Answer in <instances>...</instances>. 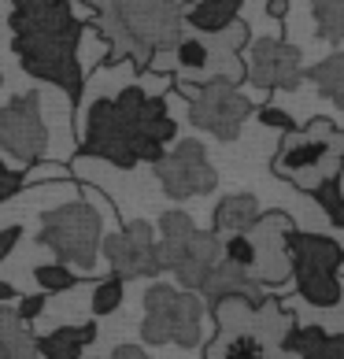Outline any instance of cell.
Masks as SVG:
<instances>
[{"label": "cell", "mask_w": 344, "mask_h": 359, "mask_svg": "<svg viewBox=\"0 0 344 359\" xmlns=\"http://www.w3.org/2000/svg\"><path fill=\"white\" fill-rule=\"evenodd\" d=\"M100 237H104L100 211L89 201H71L41 215L37 245L56 252V259L67 263V267L92 271V263L100 259Z\"/></svg>", "instance_id": "3957f363"}, {"label": "cell", "mask_w": 344, "mask_h": 359, "mask_svg": "<svg viewBox=\"0 0 344 359\" xmlns=\"http://www.w3.org/2000/svg\"><path fill=\"white\" fill-rule=\"evenodd\" d=\"M193 230H196L193 215H185V211H178V208L160 215V241H156V256H160L163 271H170L178 263V256H181L185 241L193 237Z\"/></svg>", "instance_id": "ac0fdd59"}, {"label": "cell", "mask_w": 344, "mask_h": 359, "mask_svg": "<svg viewBox=\"0 0 344 359\" xmlns=\"http://www.w3.org/2000/svg\"><path fill=\"white\" fill-rule=\"evenodd\" d=\"M82 156H97L104 163H111L118 170H130L137 163H149L141 141L126 130V123L118 118L111 97H100L89 104V115H85V130H82V144H78Z\"/></svg>", "instance_id": "5b68a950"}, {"label": "cell", "mask_w": 344, "mask_h": 359, "mask_svg": "<svg viewBox=\"0 0 344 359\" xmlns=\"http://www.w3.org/2000/svg\"><path fill=\"white\" fill-rule=\"evenodd\" d=\"M200 300H204V308H211L219 297H230V292H241V297H252L256 304L267 300V292H263V282H256L252 271H245V267H237V263L230 259H215V267L207 271V278L200 282Z\"/></svg>", "instance_id": "5bb4252c"}, {"label": "cell", "mask_w": 344, "mask_h": 359, "mask_svg": "<svg viewBox=\"0 0 344 359\" xmlns=\"http://www.w3.org/2000/svg\"><path fill=\"white\" fill-rule=\"evenodd\" d=\"M37 182H74V175L63 163H41V159H34L30 167H22V189H30Z\"/></svg>", "instance_id": "4dcf8cb0"}, {"label": "cell", "mask_w": 344, "mask_h": 359, "mask_svg": "<svg viewBox=\"0 0 344 359\" xmlns=\"http://www.w3.org/2000/svg\"><path fill=\"white\" fill-rule=\"evenodd\" d=\"M259 219V201L252 193H226L215 204V215H211V230L219 237L222 233H252V222Z\"/></svg>", "instance_id": "e0dca14e"}, {"label": "cell", "mask_w": 344, "mask_h": 359, "mask_svg": "<svg viewBox=\"0 0 344 359\" xmlns=\"http://www.w3.org/2000/svg\"><path fill=\"white\" fill-rule=\"evenodd\" d=\"M22 189V167H8L0 159V204H8L11 196H19Z\"/></svg>", "instance_id": "d6a6232c"}, {"label": "cell", "mask_w": 344, "mask_h": 359, "mask_svg": "<svg viewBox=\"0 0 344 359\" xmlns=\"http://www.w3.org/2000/svg\"><path fill=\"white\" fill-rule=\"evenodd\" d=\"M78 8H82L85 19H92L97 34L108 41V52H104V67L134 63V71H141V74L149 71L156 48L144 45V41H137V37L130 34L123 11H118V0H78Z\"/></svg>", "instance_id": "30bf717a"}, {"label": "cell", "mask_w": 344, "mask_h": 359, "mask_svg": "<svg viewBox=\"0 0 344 359\" xmlns=\"http://www.w3.org/2000/svg\"><path fill=\"white\" fill-rule=\"evenodd\" d=\"M222 259H230V263H237V267H245V271H256L259 256H256L252 233H226V241H222Z\"/></svg>", "instance_id": "f546056e"}, {"label": "cell", "mask_w": 344, "mask_h": 359, "mask_svg": "<svg viewBox=\"0 0 344 359\" xmlns=\"http://www.w3.org/2000/svg\"><path fill=\"white\" fill-rule=\"evenodd\" d=\"M340 152H344V134L333 118H311L308 126H296V130H285L282 144L274 152V175L277 178H289L296 182L315 170V178H322L326 170H333L340 163Z\"/></svg>", "instance_id": "277c9868"}, {"label": "cell", "mask_w": 344, "mask_h": 359, "mask_svg": "<svg viewBox=\"0 0 344 359\" xmlns=\"http://www.w3.org/2000/svg\"><path fill=\"white\" fill-rule=\"evenodd\" d=\"M174 149L163 152L160 159L152 163L156 178H160L163 193L170 196V201H193V196H207L215 193L219 185V175L215 167L207 163V149L196 137H174L170 141Z\"/></svg>", "instance_id": "52a82bcc"}, {"label": "cell", "mask_w": 344, "mask_h": 359, "mask_svg": "<svg viewBox=\"0 0 344 359\" xmlns=\"http://www.w3.org/2000/svg\"><path fill=\"white\" fill-rule=\"evenodd\" d=\"M245 78L256 89H296L303 82L300 48L285 37H259L245 45Z\"/></svg>", "instance_id": "8fae6325"}, {"label": "cell", "mask_w": 344, "mask_h": 359, "mask_svg": "<svg viewBox=\"0 0 344 359\" xmlns=\"http://www.w3.org/2000/svg\"><path fill=\"white\" fill-rule=\"evenodd\" d=\"M82 34L85 22L71 26V30H37V34H11V52L22 63V71L30 78L52 82L56 89H63V97L71 104L82 100L85 78H82Z\"/></svg>", "instance_id": "6da1fadb"}, {"label": "cell", "mask_w": 344, "mask_h": 359, "mask_svg": "<svg viewBox=\"0 0 344 359\" xmlns=\"http://www.w3.org/2000/svg\"><path fill=\"white\" fill-rule=\"evenodd\" d=\"M293 11V0H267V15L270 19H285Z\"/></svg>", "instance_id": "74e56055"}, {"label": "cell", "mask_w": 344, "mask_h": 359, "mask_svg": "<svg viewBox=\"0 0 344 359\" xmlns=\"http://www.w3.org/2000/svg\"><path fill=\"white\" fill-rule=\"evenodd\" d=\"M111 359H144V344H118L111 348Z\"/></svg>", "instance_id": "8d00e7d4"}, {"label": "cell", "mask_w": 344, "mask_h": 359, "mask_svg": "<svg viewBox=\"0 0 344 359\" xmlns=\"http://www.w3.org/2000/svg\"><path fill=\"white\" fill-rule=\"evenodd\" d=\"M78 334H82V341H85V348H89V344L97 341V318H89V323H82V326H78Z\"/></svg>", "instance_id": "f35d334b"}, {"label": "cell", "mask_w": 344, "mask_h": 359, "mask_svg": "<svg viewBox=\"0 0 344 359\" xmlns=\"http://www.w3.org/2000/svg\"><path fill=\"white\" fill-rule=\"evenodd\" d=\"M245 0H196V4H181V22L189 26L193 34H219L230 19L241 15Z\"/></svg>", "instance_id": "2e32d148"}, {"label": "cell", "mask_w": 344, "mask_h": 359, "mask_svg": "<svg viewBox=\"0 0 344 359\" xmlns=\"http://www.w3.org/2000/svg\"><path fill=\"white\" fill-rule=\"evenodd\" d=\"M118 11L137 41L152 45L156 52H170L185 34L178 0H118Z\"/></svg>", "instance_id": "7c38bea8"}, {"label": "cell", "mask_w": 344, "mask_h": 359, "mask_svg": "<svg viewBox=\"0 0 344 359\" xmlns=\"http://www.w3.org/2000/svg\"><path fill=\"white\" fill-rule=\"evenodd\" d=\"M308 4H311L319 37H326L333 48H340V41H344V0H308Z\"/></svg>", "instance_id": "d4e9b609"}, {"label": "cell", "mask_w": 344, "mask_h": 359, "mask_svg": "<svg viewBox=\"0 0 344 359\" xmlns=\"http://www.w3.org/2000/svg\"><path fill=\"white\" fill-rule=\"evenodd\" d=\"M189 104V123L196 130H204V134L219 137V141H237L241 137V126L252 118L256 104L245 97L237 86H226V82H200Z\"/></svg>", "instance_id": "ba28073f"}, {"label": "cell", "mask_w": 344, "mask_h": 359, "mask_svg": "<svg viewBox=\"0 0 344 359\" xmlns=\"http://www.w3.org/2000/svg\"><path fill=\"white\" fill-rule=\"evenodd\" d=\"M85 352V341L78 334V326H60L45 337H34V355L45 359H78Z\"/></svg>", "instance_id": "cb8c5ba5"}, {"label": "cell", "mask_w": 344, "mask_h": 359, "mask_svg": "<svg viewBox=\"0 0 344 359\" xmlns=\"http://www.w3.org/2000/svg\"><path fill=\"white\" fill-rule=\"evenodd\" d=\"M123 297H126V282L118 274H108L92 285V297H89V311L92 318H108L123 308Z\"/></svg>", "instance_id": "4316f807"}, {"label": "cell", "mask_w": 344, "mask_h": 359, "mask_svg": "<svg viewBox=\"0 0 344 359\" xmlns=\"http://www.w3.org/2000/svg\"><path fill=\"white\" fill-rule=\"evenodd\" d=\"M259 304L252 297H241V292H230V297H219L215 304L207 308V315H215L219 323V337L237 334V330H252V315H256Z\"/></svg>", "instance_id": "d6986e66"}, {"label": "cell", "mask_w": 344, "mask_h": 359, "mask_svg": "<svg viewBox=\"0 0 344 359\" xmlns=\"http://www.w3.org/2000/svg\"><path fill=\"white\" fill-rule=\"evenodd\" d=\"M41 93H15L8 104H0V149L19 167H30L34 159H45L48 152V126L41 115Z\"/></svg>", "instance_id": "8992f818"}, {"label": "cell", "mask_w": 344, "mask_h": 359, "mask_svg": "<svg viewBox=\"0 0 344 359\" xmlns=\"http://www.w3.org/2000/svg\"><path fill=\"white\" fill-rule=\"evenodd\" d=\"M204 300L196 289H178L167 282H156L144 292V318H141V341L152 348L178 344L193 352L204 348Z\"/></svg>", "instance_id": "7a4b0ae2"}, {"label": "cell", "mask_w": 344, "mask_h": 359, "mask_svg": "<svg viewBox=\"0 0 344 359\" xmlns=\"http://www.w3.org/2000/svg\"><path fill=\"white\" fill-rule=\"evenodd\" d=\"M211 45L204 34H181L178 41H174V67L181 71V74H207V67H211Z\"/></svg>", "instance_id": "7402d4cb"}, {"label": "cell", "mask_w": 344, "mask_h": 359, "mask_svg": "<svg viewBox=\"0 0 344 359\" xmlns=\"http://www.w3.org/2000/svg\"><path fill=\"white\" fill-rule=\"evenodd\" d=\"M45 308H48V292H34V297H19L15 315L22 318V323H34V318L41 315Z\"/></svg>", "instance_id": "836d02e7"}, {"label": "cell", "mask_w": 344, "mask_h": 359, "mask_svg": "<svg viewBox=\"0 0 344 359\" xmlns=\"http://www.w3.org/2000/svg\"><path fill=\"white\" fill-rule=\"evenodd\" d=\"M100 256L108 259L111 274H118L123 282L163 274V263L156 256V230H152V222H144V219H134L118 233L100 237Z\"/></svg>", "instance_id": "9c48e42d"}, {"label": "cell", "mask_w": 344, "mask_h": 359, "mask_svg": "<svg viewBox=\"0 0 344 359\" xmlns=\"http://www.w3.org/2000/svg\"><path fill=\"white\" fill-rule=\"evenodd\" d=\"M326 334H329V330L326 326H319V323H308V326H289V334L282 337V341H277V352H289V355H315V352H319V344L326 341Z\"/></svg>", "instance_id": "484cf974"}, {"label": "cell", "mask_w": 344, "mask_h": 359, "mask_svg": "<svg viewBox=\"0 0 344 359\" xmlns=\"http://www.w3.org/2000/svg\"><path fill=\"white\" fill-rule=\"evenodd\" d=\"M219 348H204L207 355H230V359H252V355H267V344H263L252 330H237V334L219 337Z\"/></svg>", "instance_id": "83f0119b"}, {"label": "cell", "mask_w": 344, "mask_h": 359, "mask_svg": "<svg viewBox=\"0 0 344 359\" xmlns=\"http://www.w3.org/2000/svg\"><path fill=\"white\" fill-rule=\"evenodd\" d=\"M19 241H22V226H19V222H11V226H4V230H0V263H4L11 252H15Z\"/></svg>", "instance_id": "e575fe53"}, {"label": "cell", "mask_w": 344, "mask_h": 359, "mask_svg": "<svg viewBox=\"0 0 344 359\" xmlns=\"http://www.w3.org/2000/svg\"><path fill=\"white\" fill-rule=\"evenodd\" d=\"M256 118H259V126H270V130H296V118L289 115L285 108H277V104H267V108H259V111H252Z\"/></svg>", "instance_id": "1f68e13d"}, {"label": "cell", "mask_w": 344, "mask_h": 359, "mask_svg": "<svg viewBox=\"0 0 344 359\" xmlns=\"http://www.w3.org/2000/svg\"><path fill=\"white\" fill-rule=\"evenodd\" d=\"M15 297H19V292H15V285H11V282H0V304H11Z\"/></svg>", "instance_id": "ab89813d"}, {"label": "cell", "mask_w": 344, "mask_h": 359, "mask_svg": "<svg viewBox=\"0 0 344 359\" xmlns=\"http://www.w3.org/2000/svg\"><path fill=\"white\" fill-rule=\"evenodd\" d=\"M311 359H344V334H326V341Z\"/></svg>", "instance_id": "d590c367"}, {"label": "cell", "mask_w": 344, "mask_h": 359, "mask_svg": "<svg viewBox=\"0 0 344 359\" xmlns=\"http://www.w3.org/2000/svg\"><path fill=\"white\" fill-rule=\"evenodd\" d=\"M303 78H311L315 89L333 104V108H344V52L333 48L322 63H315L311 71H303Z\"/></svg>", "instance_id": "44dd1931"}, {"label": "cell", "mask_w": 344, "mask_h": 359, "mask_svg": "<svg viewBox=\"0 0 344 359\" xmlns=\"http://www.w3.org/2000/svg\"><path fill=\"white\" fill-rule=\"evenodd\" d=\"M26 355H34L30 323H22L15 308L0 304V359H26Z\"/></svg>", "instance_id": "ffe728a7"}, {"label": "cell", "mask_w": 344, "mask_h": 359, "mask_svg": "<svg viewBox=\"0 0 344 359\" xmlns=\"http://www.w3.org/2000/svg\"><path fill=\"white\" fill-rule=\"evenodd\" d=\"M0 86H4V67H0Z\"/></svg>", "instance_id": "60d3db41"}, {"label": "cell", "mask_w": 344, "mask_h": 359, "mask_svg": "<svg viewBox=\"0 0 344 359\" xmlns=\"http://www.w3.org/2000/svg\"><path fill=\"white\" fill-rule=\"evenodd\" d=\"M308 193L315 196V204H319V208L326 211L329 226H333V230H344V193H340V167L326 170V175H322L319 182H315Z\"/></svg>", "instance_id": "603a6c76"}, {"label": "cell", "mask_w": 344, "mask_h": 359, "mask_svg": "<svg viewBox=\"0 0 344 359\" xmlns=\"http://www.w3.org/2000/svg\"><path fill=\"white\" fill-rule=\"evenodd\" d=\"M293 285L300 292L303 304L319 311H333L340 308L344 289H340V274L337 271H311V267H293Z\"/></svg>", "instance_id": "9a60e30c"}, {"label": "cell", "mask_w": 344, "mask_h": 359, "mask_svg": "<svg viewBox=\"0 0 344 359\" xmlns=\"http://www.w3.org/2000/svg\"><path fill=\"white\" fill-rule=\"evenodd\" d=\"M222 256V241L215 230H193V237L185 241L174 271V282L178 289H200V282L207 278V271L215 267V259Z\"/></svg>", "instance_id": "4fadbf2b"}, {"label": "cell", "mask_w": 344, "mask_h": 359, "mask_svg": "<svg viewBox=\"0 0 344 359\" xmlns=\"http://www.w3.org/2000/svg\"><path fill=\"white\" fill-rule=\"evenodd\" d=\"M34 282H37L41 292L56 297V292H67V289L78 285V274H74V267H67V263L56 259V263H37V267H34Z\"/></svg>", "instance_id": "f1b7e54d"}]
</instances>
